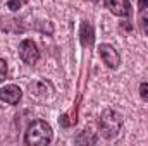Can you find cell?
Here are the masks:
<instances>
[{
  "mask_svg": "<svg viewBox=\"0 0 148 146\" xmlns=\"http://www.w3.org/2000/svg\"><path fill=\"white\" fill-rule=\"evenodd\" d=\"M138 7L141 9V12H143V10H147V9H148V0H140V2H138Z\"/></svg>",
  "mask_w": 148,
  "mask_h": 146,
  "instance_id": "obj_14",
  "label": "cell"
},
{
  "mask_svg": "<svg viewBox=\"0 0 148 146\" xmlns=\"http://www.w3.org/2000/svg\"><path fill=\"white\" fill-rule=\"evenodd\" d=\"M76 143H79V145H83V143L93 145V143H97V138H95V134H93L91 131H83V134L76 139Z\"/></svg>",
  "mask_w": 148,
  "mask_h": 146,
  "instance_id": "obj_9",
  "label": "cell"
},
{
  "mask_svg": "<svg viewBox=\"0 0 148 146\" xmlns=\"http://www.w3.org/2000/svg\"><path fill=\"white\" fill-rule=\"evenodd\" d=\"M105 3H107V7L110 9V12L114 16L126 17V16L131 14V3H129V0H107Z\"/></svg>",
  "mask_w": 148,
  "mask_h": 146,
  "instance_id": "obj_6",
  "label": "cell"
},
{
  "mask_svg": "<svg viewBox=\"0 0 148 146\" xmlns=\"http://www.w3.org/2000/svg\"><path fill=\"white\" fill-rule=\"evenodd\" d=\"M7 71H9V69H7V62H5L3 59H0V83L7 77Z\"/></svg>",
  "mask_w": 148,
  "mask_h": 146,
  "instance_id": "obj_11",
  "label": "cell"
},
{
  "mask_svg": "<svg viewBox=\"0 0 148 146\" xmlns=\"http://www.w3.org/2000/svg\"><path fill=\"white\" fill-rule=\"evenodd\" d=\"M21 5H23V0H9V2H7V7H9L10 10H19Z\"/></svg>",
  "mask_w": 148,
  "mask_h": 146,
  "instance_id": "obj_12",
  "label": "cell"
},
{
  "mask_svg": "<svg viewBox=\"0 0 148 146\" xmlns=\"http://www.w3.org/2000/svg\"><path fill=\"white\" fill-rule=\"evenodd\" d=\"M140 96L143 100H148V83H141V86H140Z\"/></svg>",
  "mask_w": 148,
  "mask_h": 146,
  "instance_id": "obj_13",
  "label": "cell"
},
{
  "mask_svg": "<svg viewBox=\"0 0 148 146\" xmlns=\"http://www.w3.org/2000/svg\"><path fill=\"white\" fill-rule=\"evenodd\" d=\"M122 129V115L112 108H107L100 115V132L105 139H114Z\"/></svg>",
  "mask_w": 148,
  "mask_h": 146,
  "instance_id": "obj_2",
  "label": "cell"
},
{
  "mask_svg": "<svg viewBox=\"0 0 148 146\" xmlns=\"http://www.w3.org/2000/svg\"><path fill=\"white\" fill-rule=\"evenodd\" d=\"M98 53H100L103 64H105L109 69H117V67H119L121 57H119L117 50H115L112 45H109V43H102V45L98 46Z\"/></svg>",
  "mask_w": 148,
  "mask_h": 146,
  "instance_id": "obj_4",
  "label": "cell"
},
{
  "mask_svg": "<svg viewBox=\"0 0 148 146\" xmlns=\"http://www.w3.org/2000/svg\"><path fill=\"white\" fill-rule=\"evenodd\" d=\"M53 139V131L52 126L45 120H35L29 124L26 136H24V143L29 146H45L50 145Z\"/></svg>",
  "mask_w": 148,
  "mask_h": 146,
  "instance_id": "obj_1",
  "label": "cell"
},
{
  "mask_svg": "<svg viewBox=\"0 0 148 146\" xmlns=\"http://www.w3.org/2000/svg\"><path fill=\"white\" fill-rule=\"evenodd\" d=\"M19 57L24 64L35 65L40 60V50H38L36 43L33 40H23L19 45Z\"/></svg>",
  "mask_w": 148,
  "mask_h": 146,
  "instance_id": "obj_3",
  "label": "cell"
},
{
  "mask_svg": "<svg viewBox=\"0 0 148 146\" xmlns=\"http://www.w3.org/2000/svg\"><path fill=\"white\" fill-rule=\"evenodd\" d=\"M79 36H81V43L83 46H88L93 43V26L90 23H83L81 24V31H79Z\"/></svg>",
  "mask_w": 148,
  "mask_h": 146,
  "instance_id": "obj_8",
  "label": "cell"
},
{
  "mask_svg": "<svg viewBox=\"0 0 148 146\" xmlns=\"http://www.w3.org/2000/svg\"><path fill=\"white\" fill-rule=\"evenodd\" d=\"M52 91V86L47 83V81H35L29 84V93L31 96H36V98H45L48 96Z\"/></svg>",
  "mask_w": 148,
  "mask_h": 146,
  "instance_id": "obj_7",
  "label": "cell"
},
{
  "mask_svg": "<svg viewBox=\"0 0 148 146\" xmlns=\"http://www.w3.org/2000/svg\"><path fill=\"white\" fill-rule=\"evenodd\" d=\"M23 98V89L17 84H7L0 89V100L9 105H17Z\"/></svg>",
  "mask_w": 148,
  "mask_h": 146,
  "instance_id": "obj_5",
  "label": "cell"
},
{
  "mask_svg": "<svg viewBox=\"0 0 148 146\" xmlns=\"http://www.w3.org/2000/svg\"><path fill=\"white\" fill-rule=\"evenodd\" d=\"M140 26H141V31L148 36V12L143 10L141 16H140Z\"/></svg>",
  "mask_w": 148,
  "mask_h": 146,
  "instance_id": "obj_10",
  "label": "cell"
}]
</instances>
